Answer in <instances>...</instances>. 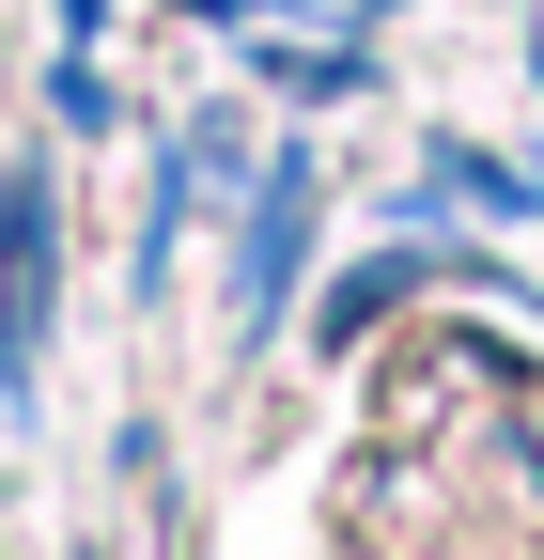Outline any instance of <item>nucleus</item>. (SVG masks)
Returning <instances> with one entry per match:
<instances>
[{"mask_svg":"<svg viewBox=\"0 0 544 560\" xmlns=\"http://www.w3.org/2000/svg\"><path fill=\"white\" fill-rule=\"evenodd\" d=\"M47 342V187L0 172V374H32Z\"/></svg>","mask_w":544,"mask_h":560,"instance_id":"obj_1","label":"nucleus"}]
</instances>
